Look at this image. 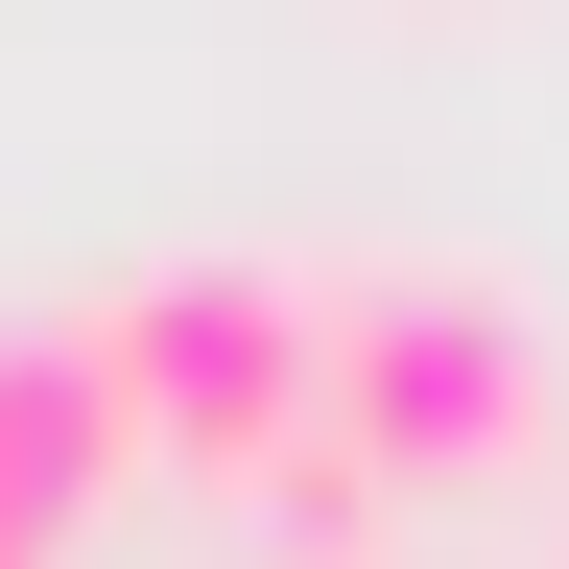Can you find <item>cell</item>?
<instances>
[{"instance_id":"cell-2","label":"cell","mask_w":569,"mask_h":569,"mask_svg":"<svg viewBox=\"0 0 569 569\" xmlns=\"http://www.w3.org/2000/svg\"><path fill=\"white\" fill-rule=\"evenodd\" d=\"M96 332H119L142 475L261 498L284 451H332V261H284V238H167V261L96 284Z\"/></svg>"},{"instance_id":"cell-4","label":"cell","mask_w":569,"mask_h":569,"mask_svg":"<svg viewBox=\"0 0 569 569\" xmlns=\"http://www.w3.org/2000/svg\"><path fill=\"white\" fill-rule=\"evenodd\" d=\"M0 569H48V546H24V522H0Z\"/></svg>"},{"instance_id":"cell-3","label":"cell","mask_w":569,"mask_h":569,"mask_svg":"<svg viewBox=\"0 0 569 569\" xmlns=\"http://www.w3.org/2000/svg\"><path fill=\"white\" fill-rule=\"evenodd\" d=\"M119 475H142L119 332H96V309H48V284H0V522H24V546H71Z\"/></svg>"},{"instance_id":"cell-1","label":"cell","mask_w":569,"mask_h":569,"mask_svg":"<svg viewBox=\"0 0 569 569\" xmlns=\"http://www.w3.org/2000/svg\"><path fill=\"white\" fill-rule=\"evenodd\" d=\"M546 427H569V332H546L522 261H475V238H380V261H332V451L380 475V498L546 475Z\"/></svg>"}]
</instances>
